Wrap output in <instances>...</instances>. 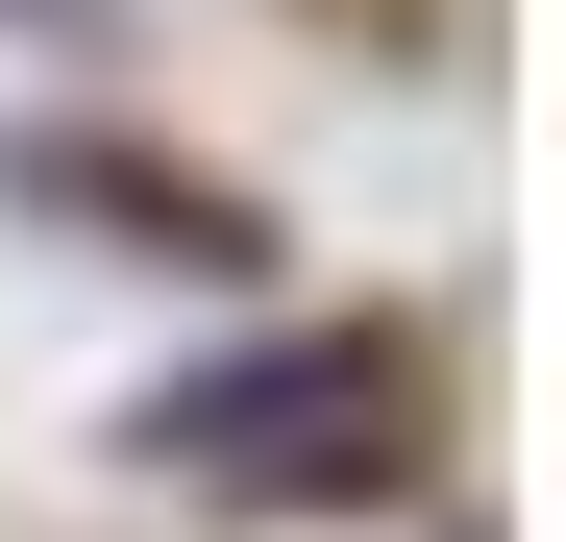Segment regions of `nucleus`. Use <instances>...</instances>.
Segmentation results:
<instances>
[{
    "instance_id": "obj_1",
    "label": "nucleus",
    "mask_w": 566,
    "mask_h": 542,
    "mask_svg": "<svg viewBox=\"0 0 566 542\" xmlns=\"http://www.w3.org/2000/svg\"><path fill=\"white\" fill-rule=\"evenodd\" d=\"M172 444H222V469H271V493H345V469H395V345H296V371H222Z\"/></svg>"
},
{
    "instance_id": "obj_2",
    "label": "nucleus",
    "mask_w": 566,
    "mask_h": 542,
    "mask_svg": "<svg viewBox=\"0 0 566 542\" xmlns=\"http://www.w3.org/2000/svg\"><path fill=\"white\" fill-rule=\"evenodd\" d=\"M25 198L124 222V247H172V271H247V198H198V173H124V148H25Z\"/></svg>"
}]
</instances>
